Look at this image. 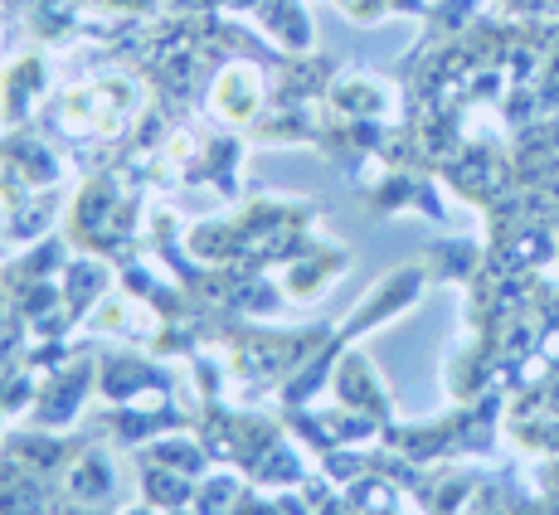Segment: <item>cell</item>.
<instances>
[{
	"mask_svg": "<svg viewBox=\"0 0 559 515\" xmlns=\"http://www.w3.org/2000/svg\"><path fill=\"white\" fill-rule=\"evenodd\" d=\"M39 88H45V59H20L15 69L5 73V98H0V112H5V122L25 117V103H35Z\"/></svg>",
	"mask_w": 559,
	"mask_h": 515,
	"instance_id": "5",
	"label": "cell"
},
{
	"mask_svg": "<svg viewBox=\"0 0 559 515\" xmlns=\"http://www.w3.org/2000/svg\"><path fill=\"white\" fill-rule=\"evenodd\" d=\"M112 487H117V467L103 447L79 453V463L69 467V481H63V491H69L73 506H98V501L112 496Z\"/></svg>",
	"mask_w": 559,
	"mask_h": 515,
	"instance_id": "3",
	"label": "cell"
},
{
	"mask_svg": "<svg viewBox=\"0 0 559 515\" xmlns=\"http://www.w3.org/2000/svg\"><path fill=\"white\" fill-rule=\"evenodd\" d=\"M258 103H263V73L243 59L224 63L214 88H210V112L219 117V122H249L258 112Z\"/></svg>",
	"mask_w": 559,
	"mask_h": 515,
	"instance_id": "1",
	"label": "cell"
},
{
	"mask_svg": "<svg viewBox=\"0 0 559 515\" xmlns=\"http://www.w3.org/2000/svg\"><path fill=\"white\" fill-rule=\"evenodd\" d=\"M239 477H210V487H204V496H200V515H229V506L239 501Z\"/></svg>",
	"mask_w": 559,
	"mask_h": 515,
	"instance_id": "8",
	"label": "cell"
},
{
	"mask_svg": "<svg viewBox=\"0 0 559 515\" xmlns=\"http://www.w3.org/2000/svg\"><path fill=\"white\" fill-rule=\"evenodd\" d=\"M152 463L176 467V471H200V467H204V447H195V443H186V447H166V443H156V447H152Z\"/></svg>",
	"mask_w": 559,
	"mask_h": 515,
	"instance_id": "9",
	"label": "cell"
},
{
	"mask_svg": "<svg viewBox=\"0 0 559 515\" xmlns=\"http://www.w3.org/2000/svg\"><path fill=\"white\" fill-rule=\"evenodd\" d=\"M88 384H93V364L88 360H79L73 370L53 374V384L39 394L35 428H63L69 423V418L83 409V399H88Z\"/></svg>",
	"mask_w": 559,
	"mask_h": 515,
	"instance_id": "2",
	"label": "cell"
},
{
	"mask_svg": "<svg viewBox=\"0 0 559 515\" xmlns=\"http://www.w3.org/2000/svg\"><path fill=\"white\" fill-rule=\"evenodd\" d=\"M127 515H156V511H146V506H136V511H127Z\"/></svg>",
	"mask_w": 559,
	"mask_h": 515,
	"instance_id": "10",
	"label": "cell"
},
{
	"mask_svg": "<svg viewBox=\"0 0 559 515\" xmlns=\"http://www.w3.org/2000/svg\"><path fill=\"white\" fill-rule=\"evenodd\" d=\"M142 496L152 501V506H186L190 496H195V491H190V481H186V471H176V467H152L146 471V481H142Z\"/></svg>",
	"mask_w": 559,
	"mask_h": 515,
	"instance_id": "6",
	"label": "cell"
},
{
	"mask_svg": "<svg viewBox=\"0 0 559 515\" xmlns=\"http://www.w3.org/2000/svg\"><path fill=\"white\" fill-rule=\"evenodd\" d=\"M253 477H258V481H267V487H293V481H302V463H297V447L277 438V443L253 463Z\"/></svg>",
	"mask_w": 559,
	"mask_h": 515,
	"instance_id": "7",
	"label": "cell"
},
{
	"mask_svg": "<svg viewBox=\"0 0 559 515\" xmlns=\"http://www.w3.org/2000/svg\"><path fill=\"white\" fill-rule=\"evenodd\" d=\"M0 515H45V477L0 463Z\"/></svg>",
	"mask_w": 559,
	"mask_h": 515,
	"instance_id": "4",
	"label": "cell"
}]
</instances>
